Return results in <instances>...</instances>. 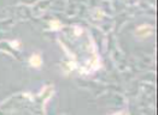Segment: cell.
Listing matches in <instances>:
<instances>
[{"label":"cell","mask_w":158,"mask_h":115,"mask_svg":"<svg viewBox=\"0 0 158 115\" xmlns=\"http://www.w3.org/2000/svg\"><path fill=\"white\" fill-rule=\"evenodd\" d=\"M116 115H123V114H116Z\"/></svg>","instance_id":"1"}]
</instances>
